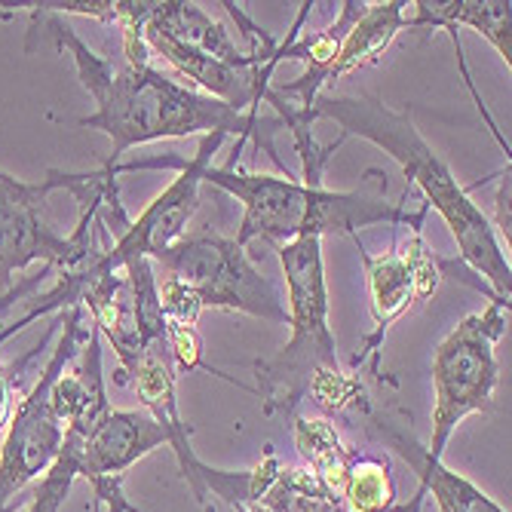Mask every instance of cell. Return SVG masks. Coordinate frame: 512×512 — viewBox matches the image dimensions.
<instances>
[{"label": "cell", "instance_id": "12", "mask_svg": "<svg viewBox=\"0 0 512 512\" xmlns=\"http://www.w3.org/2000/svg\"><path fill=\"white\" fill-rule=\"evenodd\" d=\"M126 381H132V390L138 396V402L145 405V411L154 417V421L169 433V448L178 460V470L184 476V482L191 485L197 503L203 506V512H215L206 488H203V467L206 463L197 457L194 445H191V427L181 421V411H178V375L172 368L166 341L145 347L142 359L135 362V368L126 375Z\"/></svg>", "mask_w": 512, "mask_h": 512}, {"label": "cell", "instance_id": "14", "mask_svg": "<svg viewBox=\"0 0 512 512\" xmlns=\"http://www.w3.org/2000/svg\"><path fill=\"white\" fill-rule=\"evenodd\" d=\"M405 7L402 0H384V4H365V10L359 13V19L350 25V31L344 34L338 56L332 65V77L329 83L341 80L344 74L375 65L384 50L393 43V37L399 31H405Z\"/></svg>", "mask_w": 512, "mask_h": 512}, {"label": "cell", "instance_id": "11", "mask_svg": "<svg viewBox=\"0 0 512 512\" xmlns=\"http://www.w3.org/2000/svg\"><path fill=\"white\" fill-rule=\"evenodd\" d=\"M368 427L375 430L399 457H405L408 467H414L417 476V488L408 506H396V512H421L424 497H433L439 512H506L494 497H488L476 482H470L467 476H460L454 470H448L442 460H427V445H421L414 439V433L396 421H390L387 414L371 408V402L362 408Z\"/></svg>", "mask_w": 512, "mask_h": 512}, {"label": "cell", "instance_id": "4", "mask_svg": "<svg viewBox=\"0 0 512 512\" xmlns=\"http://www.w3.org/2000/svg\"><path fill=\"white\" fill-rule=\"evenodd\" d=\"M286 273V310H289V344L270 359L255 362V393L264 414L292 417L304 396L322 384L341 378L338 344L329 329V289H325L322 240H292L273 246Z\"/></svg>", "mask_w": 512, "mask_h": 512}, {"label": "cell", "instance_id": "5", "mask_svg": "<svg viewBox=\"0 0 512 512\" xmlns=\"http://www.w3.org/2000/svg\"><path fill=\"white\" fill-rule=\"evenodd\" d=\"M506 298H491L482 313L463 319L457 329L439 344L433 356V439L427 445V460H442L445 445L457 424L467 414L488 411L500 368L494 344L506 335Z\"/></svg>", "mask_w": 512, "mask_h": 512}, {"label": "cell", "instance_id": "10", "mask_svg": "<svg viewBox=\"0 0 512 512\" xmlns=\"http://www.w3.org/2000/svg\"><path fill=\"white\" fill-rule=\"evenodd\" d=\"M421 224H411V237H408L405 249H393L381 258H375L359 243V237H353L359 258L365 264V289H368L371 313H375V325H378V329L362 341V350L353 359L356 365L368 353L378 356L381 338L387 335L390 325L396 319H402L414 304H424L430 295H436V289L442 283L439 261L424 246Z\"/></svg>", "mask_w": 512, "mask_h": 512}, {"label": "cell", "instance_id": "19", "mask_svg": "<svg viewBox=\"0 0 512 512\" xmlns=\"http://www.w3.org/2000/svg\"><path fill=\"white\" fill-rule=\"evenodd\" d=\"M43 276L46 273H37V276H28V279H22V283L16 286V289H7V295L0 298V316H4L13 304H19L22 298H28L34 289H40V283H43Z\"/></svg>", "mask_w": 512, "mask_h": 512}, {"label": "cell", "instance_id": "13", "mask_svg": "<svg viewBox=\"0 0 512 512\" xmlns=\"http://www.w3.org/2000/svg\"><path fill=\"white\" fill-rule=\"evenodd\" d=\"M479 31L497 56L512 65V4L509 0H414L405 7V28H460Z\"/></svg>", "mask_w": 512, "mask_h": 512}, {"label": "cell", "instance_id": "20", "mask_svg": "<svg viewBox=\"0 0 512 512\" xmlns=\"http://www.w3.org/2000/svg\"><path fill=\"white\" fill-rule=\"evenodd\" d=\"M497 227H500V234L506 237V243H509V169H506V175L500 178V188H497Z\"/></svg>", "mask_w": 512, "mask_h": 512}, {"label": "cell", "instance_id": "21", "mask_svg": "<svg viewBox=\"0 0 512 512\" xmlns=\"http://www.w3.org/2000/svg\"><path fill=\"white\" fill-rule=\"evenodd\" d=\"M16 19V10H0V22H10Z\"/></svg>", "mask_w": 512, "mask_h": 512}, {"label": "cell", "instance_id": "3", "mask_svg": "<svg viewBox=\"0 0 512 512\" xmlns=\"http://www.w3.org/2000/svg\"><path fill=\"white\" fill-rule=\"evenodd\" d=\"M203 184H215L224 194L243 203V221L237 230V243L249 249L255 240L286 246L307 237H359L356 230L368 224H417L427 209L408 212L399 203H387V175L384 169H368L353 191H325L304 184L292 175H264L237 169V157L227 166H209Z\"/></svg>", "mask_w": 512, "mask_h": 512}, {"label": "cell", "instance_id": "1", "mask_svg": "<svg viewBox=\"0 0 512 512\" xmlns=\"http://www.w3.org/2000/svg\"><path fill=\"white\" fill-rule=\"evenodd\" d=\"M25 53H68L74 59L83 89L96 102V114L83 117L80 126L102 129L111 138V154L102 166L108 172H117L120 157L135 145H148L157 138H188L197 132H221L237 135V142H255L258 151H264L286 172V160L276 151V135L286 129L283 117L240 114L224 102L209 99L206 92L175 83L163 71L151 68V62H111L89 50L59 13H46L37 7L31 10Z\"/></svg>", "mask_w": 512, "mask_h": 512}, {"label": "cell", "instance_id": "22", "mask_svg": "<svg viewBox=\"0 0 512 512\" xmlns=\"http://www.w3.org/2000/svg\"><path fill=\"white\" fill-rule=\"evenodd\" d=\"M237 512H270V509H264V506H243V509H237Z\"/></svg>", "mask_w": 512, "mask_h": 512}, {"label": "cell", "instance_id": "15", "mask_svg": "<svg viewBox=\"0 0 512 512\" xmlns=\"http://www.w3.org/2000/svg\"><path fill=\"white\" fill-rule=\"evenodd\" d=\"M292 439L307 470L322 482L325 491L338 497L356 448H350L338 427L325 417H295Z\"/></svg>", "mask_w": 512, "mask_h": 512}, {"label": "cell", "instance_id": "17", "mask_svg": "<svg viewBox=\"0 0 512 512\" xmlns=\"http://www.w3.org/2000/svg\"><path fill=\"white\" fill-rule=\"evenodd\" d=\"M166 350H169L175 375H188V371H194V368H209L197 325H169L166 322ZM209 371L218 375L215 368H209Z\"/></svg>", "mask_w": 512, "mask_h": 512}, {"label": "cell", "instance_id": "7", "mask_svg": "<svg viewBox=\"0 0 512 512\" xmlns=\"http://www.w3.org/2000/svg\"><path fill=\"white\" fill-rule=\"evenodd\" d=\"M154 270L175 276L188 286L203 310H234L255 319L289 322L286 298L276 283L255 267L249 252L230 237L200 230L191 237H178L151 258Z\"/></svg>", "mask_w": 512, "mask_h": 512}, {"label": "cell", "instance_id": "2", "mask_svg": "<svg viewBox=\"0 0 512 512\" xmlns=\"http://www.w3.org/2000/svg\"><path fill=\"white\" fill-rule=\"evenodd\" d=\"M307 117L310 123L329 117L344 129V138L359 135L390 154L402 166V172L424 191L427 206L442 215L460 249V258L491 286V295L509 301L512 267L503 246L497 243L494 224L470 200L467 188H460L448 163L427 145V138L411 120V111H393L381 99L365 96V92H359V96L319 92Z\"/></svg>", "mask_w": 512, "mask_h": 512}, {"label": "cell", "instance_id": "8", "mask_svg": "<svg viewBox=\"0 0 512 512\" xmlns=\"http://www.w3.org/2000/svg\"><path fill=\"white\" fill-rule=\"evenodd\" d=\"M227 135L221 132H209L200 138V148L191 160H181V157H157V160H145V163H126L117 166L120 172H132V169H145V166H178V175L169 188L154 197L148 203V209L138 215L135 221L129 218L126 227L120 234H105L102 240V264L111 270H120L123 261L129 258H154L160 249H166L169 243H175L184 227H188L191 215L197 212L200 203V188H203V175L212 166L215 151L221 148Z\"/></svg>", "mask_w": 512, "mask_h": 512}, {"label": "cell", "instance_id": "18", "mask_svg": "<svg viewBox=\"0 0 512 512\" xmlns=\"http://www.w3.org/2000/svg\"><path fill=\"white\" fill-rule=\"evenodd\" d=\"M43 344H46V338H40V344L28 353V356H22L19 362H10V365H0V430H4L10 421H13V411H16V405L22 402V399H16L19 396V384H22V371L31 365V359L43 350Z\"/></svg>", "mask_w": 512, "mask_h": 512}, {"label": "cell", "instance_id": "9", "mask_svg": "<svg viewBox=\"0 0 512 512\" xmlns=\"http://www.w3.org/2000/svg\"><path fill=\"white\" fill-rule=\"evenodd\" d=\"M169 445V433L148 411L105 408L83 433V479L92 488V503L102 512H138L126 494V470L151 451Z\"/></svg>", "mask_w": 512, "mask_h": 512}, {"label": "cell", "instance_id": "23", "mask_svg": "<svg viewBox=\"0 0 512 512\" xmlns=\"http://www.w3.org/2000/svg\"><path fill=\"white\" fill-rule=\"evenodd\" d=\"M92 512H102V506H96V503H92Z\"/></svg>", "mask_w": 512, "mask_h": 512}, {"label": "cell", "instance_id": "16", "mask_svg": "<svg viewBox=\"0 0 512 512\" xmlns=\"http://www.w3.org/2000/svg\"><path fill=\"white\" fill-rule=\"evenodd\" d=\"M338 503L344 512H396L399 491L396 476L384 454L375 451H353L347 467Z\"/></svg>", "mask_w": 512, "mask_h": 512}, {"label": "cell", "instance_id": "6", "mask_svg": "<svg viewBox=\"0 0 512 512\" xmlns=\"http://www.w3.org/2000/svg\"><path fill=\"white\" fill-rule=\"evenodd\" d=\"M68 188L71 172L50 169L40 181H19L0 169V286L4 289H10L13 276L34 261L71 273L96 249V215L102 206L80 209L71 237H59L43 218L46 197Z\"/></svg>", "mask_w": 512, "mask_h": 512}]
</instances>
